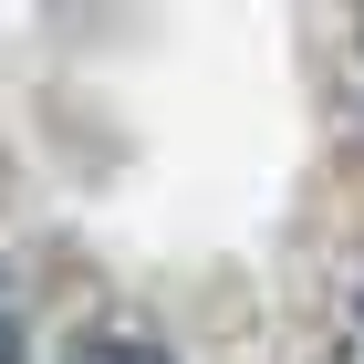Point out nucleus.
I'll return each mask as SVG.
<instances>
[{
  "instance_id": "nucleus-1",
  "label": "nucleus",
  "mask_w": 364,
  "mask_h": 364,
  "mask_svg": "<svg viewBox=\"0 0 364 364\" xmlns=\"http://www.w3.org/2000/svg\"><path fill=\"white\" fill-rule=\"evenodd\" d=\"M63 364H167L156 343H125V333H94V343H73Z\"/></svg>"
},
{
  "instance_id": "nucleus-2",
  "label": "nucleus",
  "mask_w": 364,
  "mask_h": 364,
  "mask_svg": "<svg viewBox=\"0 0 364 364\" xmlns=\"http://www.w3.org/2000/svg\"><path fill=\"white\" fill-rule=\"evenodd\" d=\"M0 364H21V323H11V302H0Z\"/></svg>"
},
{
  "instance_id": "nucleus-3",
  "label": "nucleus",
  "mask_w": 364,
  "mask_h": 364,
  "mask_svg": "<svg viewBox=\"0 0 364 364\" xmlns=\"http://www.w3.org/2000/svg\"><path fill=\"white\" fill-rule=\"evenodd\" d=\"M354 343H364V291H354Z\"/></svg>"
}]
</instances>
